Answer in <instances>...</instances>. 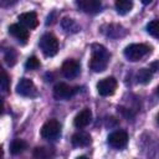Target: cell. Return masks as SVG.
Here are the masks:
<instances>
[{
	"label": "cell",
	"instance_id": "17",
	"mask_svg": "<svg viewBox=\"0 0 159 159\" xmlns=\"http://www.w3.org/2000/svg\"><path fill=\"white\" fill-rule=\"evenodd\" d=\"M26 148H27V144H26L25 140H22V139H15V140H12V143L10 145V152H11V154L16 155V154L22 153Z\"/></svg>",
	"mask_w": 159,
	"mask_h": 159
},
{
	"label": "cell",
	"instance_id": "21",
	"mask_svg": "<svg viewBox=\"0 0 159 159\" xmlns=\"http://www.w3.org/2000/svg\"><path fill=\"white\" fill-rule=\"evenodd\" d=\"M0 87H1V91L2 93H6L10 88V80H9V76L5 71H1V80H0Z\"/></svg>",
	"mask_w": 159,
	"mask_h": 159
},
{
	"label": "cell",
	"instance_id": "2",
	"mask_svg": "<svg viewBox=\"0 0 159 159\" xmlns=\"http://www.w3.org/2000/svg\"><path fill=\"white\" fill-rule=\"evenodd\" d=\"M149 52H150V47L149 46H147L144 43H132V45L125 47L124 56H125V58L128 61L135 62V61H139L140 58H143Z\"/></svg>",
	"mask_w": 159,
	"mask_h": 159
},
{
	"label": "cell",
	"instance_id": "23",
	"mask_svg": "<svg viewBox=\"0 0 159 159\" xmlns=\"http://www.w3.org/2000/svg\"><path fill=\"white\" fill-rule=\"evenodd\" d=\"M5 61H6V63L9 66L15 65V62H16V52H15L14 48H9V51H6V53H5Z\"/></svg>",
	"mask_w": 159,
	"mask_h": 159
},
{
	"label": "cell",
	"instance_id": "5",
	"mask_svg": "<svg viewBox=\"0 0 159 159\" xmlns=\"http://www.w3.org/2000/svg\"><path fill=\"white\" fill-rule=\"evenodd\" d=\"M117 86H118V83H117V80L114 77H106L97 83V91L101 96L108 97L116 92Z\"/></svg>",
	"mask_w": 159,
	"mask_h": 159
},
{
	"label": "cell",
	"instance_id": "27",
	"mask_svg": "<svg viewBox=\"0 0 159 159\" xmlns=\"http://www.w3.org/2000/svg\"><path fill=\"white\" fill-rule=\"evenodd\" d=\"M157 120H158V124H159V113H158V116H157Z\"/></svg>",
	"mask_w": 159,
	"mask_h": 159
},
{
	"label": "cell",
	"instance_id": "6",
	"mask_svg": "<svg viewBox=\"0 0 159 159\" xmlns=\"http://www.w3.org/2000/svg\"><path fill=\"white\" fill-rule=\"evenodd\" d=\"M16 92L24 97H34V96H36V87L31 80L24 77L17 82Z\"/></svg>",
	"mask_w": 159,
	"mask_h": 159
},
{
	"label": "cell",
	"instance_id": "18",
	"mask_svg": "<svg viewBox=\"0 0 159 159\" xmlns=\"http://www.w3.org/2000/svg\"><path fill=\"white\" fill-rule=\"evenodd\" d=\"M61 25H62L63 30H66V32H77L80 30V26L76 24V21L73 19H70V17L62 19Z\"/></svg>",
	"mask_w": 159,
	"mask_h": 159
},
{
	"label": "cell",
	"instance_id": "8",
	"mask_svg": "<svg viewBox=\"0 0 159 159\" xmlns=\"http://www.w3.org/2000/svg\"><path fill=\"white\" fill-rule=\"evenodd\" d=\"M108 144L116 149H120L123 147L127 145L128 143V134L124 130H116L113 133H111L107 138Z\"/></svg>",
	"mask_w": 159,
	"mask_h": 159
},
{
	"label": "cell",
	"instance_id": "14",
	"mask_svg": "<svg viewBox=\"0 0 159 159\" xmlns=\"http://www.w3.org/2000/svg\"><path fill=\"white\" fill-rule=\"evenodd\" d=\"M92 142L91 135L86 132H77L72 135V144L75 147H87Z\"/></svg>",
	"mask_w": 159,
	"mask_h": 159
},
{
	"label": "cell",
	"instance_id": "12",
	"mask_svg": "<svg viewBox=\"0 0 159 159\" xmlns=\"http://www.w3.org/2000/svg\"><path fill=\"white\" fill-rule=\"evenodd\" d=\"M19 21H20V25H22L26 29H35L39 24V20H37V15L35 11H29V12H24L21 15H19Z\"/></svg>",
	"mask_w": 159,
	"mask_h": 159
},
{
	"label": "cell",
	"instance_id": "9",
	"mask_svg": "<svg viewBox=\"0 0 159 159\" xmlns=\"http://www.w3.org/2000/svg\"><path fill=\"white\" fill-rule=\"evenodd\" d=\"M80 71H81V67H80V63L75 60H67L62 63V67H61V72L62 75L66 77V78H75L80 75Z\"/></svg>",
	"mask_w": 159,
	"mask_h": 159
},
{
	"label": "cell",
	"instance_id": "15",
	"mask_svg": "<svg viewBox=\"0 0 159 159\" xmlns=\"http://www.w3.org/2000/svg\"><path fill=\"white\" fill-rule=\"evenodd\" d=\"M114 6H116V10L119 15H125L132 10L133 2L129 0H117Z\"/></svg>",
	"mask_w": 159,
	"mask_h": 159
},
{
	"label": "cell",
	"instance_id": "3",
	"mask_svg": "<svg viewBox=\"0 0 159 159\" xmlns=\"http://www.w3.org/2000/svg\"><path fill=\"white\" fill-rule=\"evenodd\" d=\"M40 47L45 53V56L52 57L58 51V41L52 34H45L40 39Z\"/></svg>",
	"mask_w": 159,
	"mask_h": 159
},
{
	"label": "cell",
	"instance_id": "24",
	"mask_svg": "<svg viewBox=\"0 0 159 159\" xmlns=\"http://www.w3.org/2000/svg\"><path fill=\"white\" fill-rule=\"evenodd\" d=\"M152 71H159V62H153L152 63Z\"/></svg>",
	"mask_w": 159,
	"mask_h": 159
},
{
	"label": "cell",
	"instance_id": "13",
	"mask_svg": "<svg viewBox=\"0 0 159 159\" xmlns=\"http://www.w3.org/2000/svg\"><path fill=\"white\" fill-rule=\"evenodd\" d=\"M92 120V112L89 108H84L82 109L76 117H75V120H73V124L77 127V128H84L87 127Z\"/></svg>",
	"mask_w": 159,
	"mask_h": 159
},
{
	"label": "cell",
	"instance_id": "16",
	"mask_svg": "<svg viewBox=\"0 0 159 159\" xmlns=\"http://www.w3.org/2000/svg\"><path fill=\"white\" fill-rule=\"evenodd\" d=\"M153 78V72L149 68H140L137 72V81L142 84H147L152 81Z\"/></svg>",
	"mask_w": 159,
	"mask_h": 159
},
{
	"label": "cell",
	"instance_id": "1",
	"mask_svg": "<svg viewBox=\"0 0 159 159\" xmlns=\"http://www.w3.org/2000/svg\"><path fill=\"white\" fill-rule=\"evenodd\" d=\"M109 53L102 45H92V56L89 60V68L93 72H102L107 68Z\"/></svg>",
	"mask_w": 159,
	"mask_h": 159
},
{
	"label": "cell",
	"instance_id": "19",
	"mask_svg": "<svg viewBox=\"0 0 159 159\" xmlns=\"http://www.w3.org/2000/svg\"><path fill=\"white\" fill-rule=\"evenodd\" d=\"M147 31L155 39H159V20H152L147 25Z\"/></svg>",
	"mask_w": 159,
	"mask_h": 159
},
{
	"label": "cell",
	"instance_id": "25",
	"mask_svg": "<svg viewBox=\"0 0 159 159\" xmlns=\"http://www.w3.org/2000/svg\"><path fill=\"white\" fill-rule=\"evenodd\" d=\"M77 159H88V158H87V157H84V155H81V157H78Z\"/></svg>",
	"mask_w": 159,
	"mask_h": 159
},
{
	"label": "cell",
	"instance_id": "22",
	"mask_svg": "<svg viewBox=\"0 0 159 159\" xmlns=\"http://www.w3.org/2000/svg\"><path fill=\"white\" fill-rule=\"evenodd\" d=\"M25 67H26V70H37V68L40 67V61H39V58H37L36 56L29 57V58L26 60V62H25Z\"/></svg>",
	"mask_w": 159,
	"mask_h": 159
},
{
	"label": "cell",
	"instance_id": "20",
	"mask_svg": "<svg viewBox=\"0 0 159 159\" xmlns=\"http://www.w3.org/2000/svg\"><path fill=\"white\" fill-rule=\"evenodd\" d=\"M120 30H124L120 25H109L108 26V31L106 32V35L109 36V37H120V36H124L123 34H120Z\"/></svg>",
	"mask_w": 159,
	"mask_h": 159
},
{
	"label": "cell",
	"instance_id": "11",
	"mask_svg": "<svg viewBox=\"0 0 159 159\" xmlns=\"http://www.w3.org/2000/svg\"><path fill=\"white\" fill-rule=\"evenodd\" d=\"M9 32L16 39L19 40V42L21 43H26L27 39H29V30L26 27H24L20 24H12L9 27Z\"/></svg>",
	"mask_w": 159,
	"mask_h": 159
},
{
	"label": "cell",
	"instance_id": "7",
	"mask_svg": "<svg viewBox=\"0 0 159 159\" xmlns=\"http://www.w3.org/2000/svg\"><path fill=\"white\" fill-rule=\"evenodd\" d=\"M77 92V88L71 87L66 83H57L53 87V97L56 99H70L75 93Z\"/></svg>",
	"mask_w": 159,
	"mask_h": 159
},
{
	"label": "cell",
	"instance_id": "26",
	"mask_svg": "<svg viewBox=\"0 0 159 159\" xmlns=\"http://www.w3.org/2000/svg\"><path fill=\"white\" fill-rule=\"evenodd\" d=\"M157 94H158V96H159V86H158V87H157Z\"/></svg>",
	"mask_w": 159,
	"mask_h": 159
},
{
	"label": "cell",
	"instance_id": "10",
	"mask_svg": "<svg viewBox=\"0 0 159 159\" xmlns=\"http://www.w3.org/2000/svg\"><path fill=\"white\" fill-rule=\"evenodd\" d=\"M76 5L87 14H96L101 11L102 4L98 0H78Z\"/></svg>",
	"mask_w": 159,
	"mask_h": 159
},
{
	"label": "cell",
	"instance_id": "4",
	"mask_svg": "<svg viewBox=\"0 0 159 159\" xmlns=\"http://www.w3.org/2000/svg\"><path fill=\"white\" fill-rule=\"evenodd\" d=\"M61 135V124L56 119L47 120L41 128V137L47 140H55Z\"/></svg>",
	"mask_w": 159,
	"mask_h": 159
}]
</instances>
